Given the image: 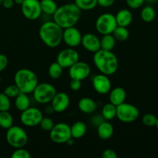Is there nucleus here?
Masks as SVG:
<instances>
[{
	"instance_id": "nucleus-1",
	"label": "nucleus",
	"mask_w": 158,
	"mask_h": 158,
	"mask_svg": "<svg viewBox=\"0 0 158 158\" xmlns=\"http://www.w3.org/2000/svg\"><path fill=\"white\" fill-rule=\"evenodd\" d=\"M52 15L53 21L64 29L75 26L80 20L81 10L75 3H67L57 8Z\"/></svg>"
},
{
	"instance_id": "nucleus-2",
	"label": "nucleus",
	"mask_w": 158,
	"mask_h": 158,
	"mask_svg": "<svg viewBox=\"0 0 158 158\" xmlns=\"http://www.w3.org/2000/svg\"><path fill=\"white\" fill-rule=\"evenodd\" d=\"M63 29L54 21H46L41 25L39 35L45 45L56 48L63 41Z\"/></svg>"
},
{
	"instance_id": "nucleus-3",
	"label": "nucleus",
	"mask_w": 158,
	"mask_h": 158,
	"mask_svg": "<svg viewBox=\"0 0 158 158\" xmlns=\"http://www.w3.org/2000/svg\"><path fill=\"white\" fill-rule=\"evenodd\" d=\"M94 63L100 73L106 76L113 75L118 69V60L112 51L100 49L94 52Z\"/></svg>"
},
{
	"instance_id": "nucleus-4",
	"label": "nucleus",
	"mask_w": 158,
	"mask_h": 158,
	"mask_svg": "<svg viewBox=\"0 0 158 158\" xmlns=\"http://www.w3.org/2000/svg\"><path fill=\"white\" fill-rule=\"evenodd\" d=\"M15 84L18 86L20 92L24 94H32L39 83L38 78L33 71L29 69H20L15 73L14 77Z\"/></svg>"
},
{
	"instance_id": "nucleus-5",
	"label": "nucleus",
	"mask_w": 158,
	"mask_h": 158,
	"mask_svg": "<svg viewBox=\"0 0 158 158\" xmlns=\"http://www.w3.org/2000/svg\"><path fill=\"white\" fill-rule=\"evenodd\" d=\"M6 140L14 148H24L28 143V135L23 128L12 125L7 130Z\"/></svg>"
},
{
	"instance_id": "nucleus-6",
	"label": "nucleus",
	"mask_w": 158,
	"mask_h": 158,
	"mask_svg": "<svg viewBox=\"0 0 158 158\" xmlns=\"http://www.w3.org/2000/svg\"><path fill=\"white\" fill-rule=\"evenodd\" d=\"M56 93V89L53 85L48 83H42L37 84L32 94L35 101L45 104L50 103Z\"/></svg>"
},
{
	"instance_id": "nucleus-7",
	"label": "nucleus",
	"mask_w": 158,
	"mask_h": 158,
	"mask_svg": "<svg viewBox=\"0 0 158 158\" xmlns=\"http://www.w3.org/2000/svg\"><path fill=\"white\" fill-rule=\"evenodd\" d=\"M139 116H140V111L138 108L134 105L123 102L121 104L117 106L116 117L123 123H133L138 118Z\"/></svg>"
},
{
	"instance_id": "nucleus-8",
	"label": "nucleus",
	"mask_w": 158,
	"mask_h": 158,
	"mask_svg": "<svg viewBox=\"0 0 158 158\" xmlns=\"http://www.w3.org/2000/svg\"><path fill=\"white\" fill-rule=\"evenodd\" d=\"M96 29L101 35L112 34L117 26L115 15L111 13H103L96 21Z\"/></svg>"
},
{
	"instance_id": "nucleus-9",
	"label": "nucleus",
	"mask_w": 158,
	"mask_h": 158,
	"mask_svg": "<svg viewBox=\"0 0 158 158\" xmlns=\"http://www.w3.org/2000/svg\"><path fill=\"white\" fill-rule=\"evenodd\" d=\"M51 140L56 143H65L72 138L70 126L67 123H59L54 125L49 131Z\"/></svg>"
},
{
	"instance_id": "nucleus-10",
	"label": "nucleus",
	"mask_w": 158,
	"mask_h": 158,
	"mask_svg": "<svg viewBox=\"0 0 158 158\" xmlns=\"http://www.w3.org/2000/svg\"><path fill=\"white\" fill-rule=\"evenodd\" d=\"M43 113L35 107H30L23 111L20 116V121L26 127H35L40 125L43 119Z\"/></svg>"
},
{
	"instance_id": "nucleus-11",
	"label": "nucleus",
	"mask_w": 158,
	"mask_h": 158,
	"mask_svg": "<svg viewBox=\"0 0 158 158\" xmlns=\"http://www.w3.org/2000/svg\"><path fill=\"white\" fill-rule=\"evenodd\" d=\"M21 9L23 15L29 20L37 19L43 13L39 0H24Z\"/></svg>"
},
{
	"instance_id": "nucleus-12",
	"label": "nucleus",
	"mask_w": 158,
	"mask_h": 158,
	"mask_svg": "<svg viewBox=\"0 0 158 158\" xmlns=\"http://www.w3.org/2000/svg\"><path fill=\"white\" fill-rule=\"evenodd\" d=\"M79 60L80 55L78 52L71 47L60 51L56 57V62L63 68H69Z\"/></svg>"
},
{
	"instance_id": "nucleus-13",
	"label": "nucleus",
	"mask_w": 158,
	"mask_h": 158,
	"mask_svg": "<svg viewBox=\"0 0 158 158\" xmlns=\"http://www.w3.org/2000/svg\"><path fill=\"white\" fill-rule=\"evenodd\" d=\"M91 73V68L88 63L79 60L69 68V76L71 80H78L80 81L86 80Z\"/></svg>"
},
{
	"instance_id": "nucleus-14",
	"label": "nucleus",
	"mask_w": 158,
	"mask_h": 158,
	"mask_svg": "<svg viewBox=\"0 0 158 158\" xmlns=\"http://www.w3.org/2000/svg\"><path fill=\"white\" fill-rule=\"evenodd\" d=\"M82 34L80 31L75 26L63 29V41L69 47L74 48L81 44Z\"/></svg>"
},
{
	"instance_id": "nucleus-15",
	"label": "nucleus",
	"mask_w": 158,
	"mask_h": 158,
	"mask_svg": "<svg viewBox=\"0 0 158 158\" xmlns=\"http://www.w3.org/2000/svg\"><path fill=\"white\" fill-rule=\"evenodd\" d=\"M93 86L97 93L100 94H106L111 89V81L108 76L100 73L94 77Z\"/></svg>"
},
{
	"instance_id": "nucleus-16",
	"label": "nucleus",
	"mask_w": 158,
	"mask_h": 158,
	"mask_svg": "<svg viewBox=\"0 0 158 158\" xmlns=\"http://www.w3.org/2000/svg\"><path fill=\"white\" fill-rule=\"evenodd\" d=\"M50 103L51 106L53 108L54 112L62 113L67 109L70 103V100L67 94L60 92L56 94Z\"/></svg>"
},
{
	"instance_id": "nucleus-17",
	"label": "nucleus",
	"mask_w": 158,
	"mask_h": 158,
	"mask_svg": "<svg viewBox=\"0 0 158 158\" xmlns=\"http://www.w3.org/2000/svg\"><path fill=\"white\" fill-rule=\"evenodd\" d=\"M81 45L85 49L91 52H96L100 50V40L94 33H86L82 36Z\"/></svg>"
},
{
	"instance_id": "nucleus-18",
	"label": "nucleus",
	"mask_w": 158,
	"mask_h": 158,
	"mask_svg": "<svg viewBox=\"0 0 158 158\" xmlns=\"http://www.w3.org/2000/svg\"><path fill=\"white\" fill-rule=\"evenodd\" d=\"M110 103H113L116 106L125 102L127 97V93L125 89L122 87H116L110 89Z\"/></svg>"
},
{
	"instance_id": "nucleus-19",
	"label": "nucleus",
	"mask_w": 158,
	"mask_h": 158,
	"mask_svg": "<svg viewBox=\"0 0 158 158\" xmlns=\"http://www.w3.org/2000/svg\"><path fill=\"white\" fill-rule=\"evenodd\" d=\"M115 18L117 26H123V27L129 26L133 21L132 12L127 9L119 10L117 15H115Z\"/></svg>"
},
{
	"instance_id": "nucleus-20",
	"label": "nucleus",
	"mask_w": 158,
	"mask_h": 158,
	"mask_svg": "<svg viewBox=\"0 0 158 158\" xmlns=\"http://www.w3.org/2000/svg\"><path fill=\"white\" fill-rule=\"evenodd\" d=\"M114 127L107 120H105L97 127V134L103 140H109L114 134Z\"/></svg>"
},
{
	"instance_id": "nucleus-21",
	"label": "nucleus",
	"mask_w": 158,
	"mask_h": 158,
	"mask_svg": "<svg viewBox=\"0 0 158 158\" xmlns=\"http://www.w3.org/2000/svg\"><path fill=\"white\" fill-rule=\"evenodd\" d=\"M79 109L81 112L86 114H91L97 110V103L93 99L89 97H83L80 99L78 103Z\"/></svg>"
},
{
	"instance_id": "nucleus-22",
	"label": "nucleus",
	"mask_w": 158,
	"mask_h": 158,
	"mask_svg": "<svg viewBox=\"0 0 158 158\" xmlns=\"http://www.w3.org/2000/svg\"><path fill=\"white\" fill-rule=\"evenodd\" d=\"M71 136L73 139H80L86 134V125L83 121H77L70 127Z\"/></svg>"
},
{
	"instance_id": "nucleus-23",
	"label": "nucleus",
	"mask_w": 158,
	"mask_h": 158,
	"mask_svg": "<svg viewBox=\"0 0 158 158\" xmlns=\"http://www.w3.org/2000/svg\"><path fill=\"white\" fill-rule=\"evenodd\" d=\"M15 106L21 112L28 109L30 106V99L28 97V94L20 92L15 98Z\"/></svg>"
},
{
	"instance_id": "nucleus-24",
	"label": "nucleus",
	"mask_w": 158,
	"mask_h": 158,
	"mask_svg": "<svg viewBox=\"0 0 158 158\" xmlns=\"http://www.w3.org/2000/svg\"><path fill=\"white\" fill-rule=\"evenodd\" d=\"M40 2L42 12L48 15H53L58 8L56 2L54 0H41Z\"/></svg>"
},
{
	"instance_id": "nucleus-25",
	"label": "nucleus",
	"mask_w": 158,
	"mask_h": 158,
	"mask_svg": "<svg viewBox=\"0 0 158 158\" xmlns=\"http://www.w3.org/2000/svg\"><path fill=\"white\" fill-rule=\"evenodd\" d=\"M115 45L116 40L112 34L103 35V37L100 39V48L103 50L112 51Z\"/></svg>"
},
{
	"instance_id": "nucleus-26",
	"label": "nucleus",
	"mask_w": 158,
	"mask_h": 158,
	"mask_svg": "<svg viewBox=\"0 0 158 158\" xmlns=\"http://www.w3.org/2000/svg\"><path fill=\"white\" fill-rule=\"evenodd\" d=\"M116 114H117V106L113 103H106L102 108L101 115L103 116L105 120L110 121L113 120L116 117Z\"/></svg>"
},
{
	"instance_id": "nucleus-27",
	"label": "nucleus",
	"mask_w": 158,
	"mask_h": 158,
	"mask_svg": "<svg viewBox=\"0 0 158 158\" xmlns=\"http://www.w3.org/2000/svg\"><path fill=\"white\" fill-rule=\"evenodd\" d=\"M112 35L115 38L116 41L125 42L129 38L130 32L127 27L117 26L114 32H112Z\"/></svg>"
},
{
	"instance_id": "nucleus-28",
	"label": "nucleus",
	"mask_w": 158,
	"mask_h": 158,
	"mask_svg": "<svg viewBox=\"0 0 158 158\" xmlns=\"http://www.w3.org/2000/svg\"><path fill=\"white\" fill-rule=\"evenodd\" d=\"M140 17L145 23H151L156 17L155 9L151 6H144L140 12Z\"/></svg>"
},
{
	"instance_id": "nucleus-29",
	"label": "nucleus",
	"mask_w": 158,
	"mask_h": 158,
	"mask_svg": "<svg viewBox=\"0 0 158 158\" xmlns=\"http://www.w3.org/2000/svg\"><path fill=\"white\" fill-rule=\"evenodd\" d=\"M13 125V117L9 111H0V127L8 130Z\"/></svg>"
},
{
	"instance_id": "nucleus-30",
	"label": "nucleus",
	"mask_w": 158,
	"mask_h": 158,
	"mask_svg": "<svg viewBox=\"0 0 158 158\" xmlns=\"http://www.w3.org/2000/svg\"><path fill=\"white\" fill-rule=\"evenodd\" d=\"M63 68L57 62L52 63L48 69V73L52 80H58L63 74Z\"/></svg>"
},
{
	"instance_id": "nucleus-31",
	"label": "nucleus",
	"mask_w": 158,
	"mask_h": 158,
	"mask_svg": "<svg viewBox=\"0 0 158 158\" xmlns=\"http://www.w3.org/2000/svg\"><path fill=\"white\" fill-rule=\"evenodd\" d=\"M75 3L80 10H92L97 6V0H75Z\"/></svg>"
},
{
	"instance_id": "nucleus-32",
	"label": "nucleus",
	"mask_w": 158,
	"mask_h": 158,
	"mask_svg": "<svg viewBox=\"0 0 158 158\" xmlns=\"http://www.w3.org/2000/svg\"><path fill=\"white\" fill-rule=\"evenodd\" d=\"M11 107L10 98L4 93L0 94V111H9Z\"/></svg>"
},
{
	"instance_id": "nucleus-33",
	"label": "nucleus",
	"mask_w": 158,
	"mask_h": 158,
	"mask_svg": "<svg viewBox=\"0 0 158 158\" xmlns=\"http://www.w3.org/2000/svg\"><path fill=\"white\" fill-rule=\"evenodd\" d=\"M3 93L9 98H15L19 94L20 90L16 85L12 84L10 85V86H8L4 89V92Z\"/></svg>"
},
{
	"instance_id": "nucleus-34",
	"label": "nucleus",
	"mask_w": 158,
	"mask_h": 158,
	"mask_svg": "<svg viewBox=\"0 0 158 158\" xmlns=\"http://www.w3.org/2000/svg\"><path fill=\"white\" fill-rule=\"evenodd\" d=\"M54 125H55V123H54L52 119L48 117H43V119H42L40 123V127L45 131H50L54 127Z\"/></svg>"
},
{
	"instance_id": "nucleus-35",
	"label": "nucleus",
	"mask_w": 158,
	"mask_h": 158,
	"mask_svg": "<svg viewBox=\"0 0 158 158\" xmlns=\"http://www.w3.org/2000/svg\"><path fill=\"white\" fill-rule=\"evenodd\" d=\"M157 119V117L154 114H147L143 115V118H142V122L147 127H154L155 126Z\"/></svg>"
},
{
	"instance_id": "nucleus-36",
	"label": "nucleus",
	"mask_w": 158,
	"mask_h": 158,
	"mask_svg": "<svg viewBox=\"0 0 158 158\" xmlns=\"http://www.w3.org/2000/svg\"><path fill=\"white\" fill-rule=\"evenodd\" d=\"M12 158H30L31 154L27 150L25 149L24 148H16L15 151L12 153Z\"/></svg>"
},
{
	"instance_id": "nucleus-37",
	"label": "nucleus",
	"mask_w": 158,
	"mask_h": 158,
	"mask_svg": "<svg viewBox=\"0 0 158 158\" xmlns=\"http://www.w3.org/2000/svg\"><path fill=\"white\" fill-rule=\"evenodd\" d=\"M127 5L129 6L131 9H136L141 7L145 2L144 0H126Z\"/></svg>"
},
{
	"instance_id": "nucleus-38",
	"label": "nucleus",
	"mask_w": 158,
	"mask_h": 158,
	"mask_svg": "<svg viewBox=\"0 0 158 158\" xmlns=\"http://www.w3.org/2000/svg\"><path fill=\"white\" fill-rule=\"evenodd\" d=\"M81 82L82 81H80V80H73H73H71L70 83H69V87H70V89H72V90L78 91L82 86Z\"/></svg>"
},
{
	"instance_id": "nucleus-39",
	"label": "nucleus",
	"mask_w": 158,
	"mask_h": 158,
	"mask_svg": "<svg viewBox=\"0 0 158 158\" xmlns=\"http://www.w3.org/2000/svg\"><path fill=\"white\" fill-rule=\"evenodd\" d=\"M117 154L114 150L112 149H106L102 154V157L103 158H117Z\"/></svg>"
},
{
	"instance_id": "nucleus-40",
	"label": "nucleus",
	"mask_w": 158,
	"mask_h": 158,
	"mask_svg": "<svg viewBox=\"0 0 158 158\" xmlns=\"http://www.w3.org/2000/svg\"><path fill=\"white\" fill-rule=\"evenodd\" d=\"M103 121H105V120L101 114H97V115L93 117L92 120H91V122H92L93 124H94V126L97 127L100 124V123H103Z\"/></svg>"
},
{
	"instance_id": "nucleus-41",
	"label": "nucleus",
	"mask_w": 158,
	"mask_h": 158,
	"mask_svg": "<svg viewBox=\"0 0 158 158\" xmlns=\"http://www.w3.org/2000/svg\"><path fill=\"white\" fill-rule=\"evenodd\" d=\"M115 0H97V5L103 8L110 7L114 4Z\"/></svg>"
},
{
	"instance_id": "nucleus-42",
	"label": "nucleus",
	"mask_w": 158,
	"mask_h": 158,
	"mask_svg": "<svg viewBox=\"0 0 158 158\" xmlns=\"http://www.w3.org/2000/svg\"><path fill=\"white\" fill-rule=\"evenodd\" d=\"M8 65V58L4 54H0V72L4 70Z\"/></svg>"
},
{
	"instance_id": "nucleus-43",
	"label": "nucleus",
	"mask_w": 158,
	"mask_h": 158,
	"mask_svg": "<svg viewBox=\"0 0 158 158\" xmlns=\"http://www.w3.org/2000/svg\"><path fill=\"white\" fill-rule=\"evenodd\" d=\"M2 5L6 9H11L14 6V1L13 0H2Z\"/></svg>"
},
{
	"instance_id": "nucleus-44",
	"label": "nucleus",
	"mask_w": 158,
	"mask_h": 158,
	"mask_svg": "<svg viewBox=\"0 0 158 158\" xmlns=\"http://www.w3.org/2000/svg\"><path fill=\"white\" fill-rule=\"evenodd\" d=\"M46 112L47 113V114H51V113L54 112V110H53V108H52V106H48V107H46Z\"/></svg>"
},
{
	"instance_id": "nucleus-45",
	"label": "nucleus",
	"mask_w": 158,
	"mask_h": 158,
	"mask_svg": "<svg viewBox=\"0 0 158 158\" xmlns=\"http://www.w3.org/2000/svg\"><path fill=\"white\" fill-rule=\"evenodd\" d=\"M13 1H14V3H15V4L21 6V5L23 4V2H24V0H13Z\"/></svg>"
},
{
	"instance_id": "nucleus-46",
	"label": "nucleus",
	"mask_w": 158,
	"mask_h": 158,
	"mask_svg": "<svg viewBox=\"0 0 158 158\" xmlns=\"http://www.w3.org/2000/svg\"><path fill=\"white\" fill-rule=\"evenodd\" d=\"M145 1V2H148V3H154V2H155V0H144Z\"/></svg>"
},
{
	"instance_id": "nucleus-47",
	"label": "nucleus",
	"mask_w": 158,
	"mask_h": 158,
	"mask_svg": "<svg viewBox=\"0 0 158 158\" xmlns=\"http://www.w3.org/2000/svg\"><path fill=\"white\" fill-rule=\"evenodd\" d=\"M155 127H156V128H157V131H158V117H157V122H156Z\"/></svg>"
},
{
	"instance_id": "nucleus-48",
	"label": "nucleus",
	"mask_w": 158,
	"mask_h": 158,
	"mask_svg": "<svg viewBox=\"0 0 158 158\" xmlns=\"http://www.w3.org/2000/svg\"><path fill=\"white\" fill-rule=\"evenodd\" d=\"M2 0H0V6L2 5Z\"/></svg>"
},
{
	"instance_id": "nucleus-49",
	"label": "nucleus",
	"mask_w": 158,
	"mask_h": 158,
	"mask_svg": "<svg viewBox=\"0 0 158 158\" xmlns=\"http://www.w3.org/2000/svg\"><path fill=\"white\" fill-rule=\"evenodd\" d=\"M155 1H156V2H158V0H155Z\"/></svg>"
}]
</instances>
